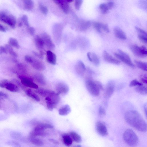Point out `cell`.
<instances>
[{"mask_svg": "<svg viewBox=\"0 0 147 147\" xmlns=\"http://www.w3.org/2000/svg\"><path fill=\"white\" fill-rule=\"evenodd\" d=\"M125 119L128 124L137 130L142 132L146 131V123L137 111L130 110L125 115Z\"/></svg>", "mask_w": 147, "mask_h": 147, "instance_id": "1", "label": "cell"}, {"mask_svg": "<svg viewBox=\"0 0 147 147\" xmlns=\"http://www.w3.org/2000/svg\"><path fill=\"white\" fill-rule=\"evenodd\" d=\"M124 140L128 145L134 146L136 145L139 142L138 137L132 129H128L124 132L123 135Z\"/></svg>", "mask_w": 147, "mask_h": 147, "instance_id": "2", "label": "cell"}, {"mask_svg": "<svg viewBox=\"0 0 147 147\" xmlns=\"http://www.w3.org/2000/svg\"><path fill=\"white\" fill-rule=\"evenodd\" d=\"M85 85L88 92L92 95L95 96L100 95V90L95 81L93 80L90 78L88 77L86 81Z\"/></svg>", "mask_w": 147, "mask_h": 147, "instance_id": "3", "label": "cell"}, {"mask_svg": "<svg viewBox=\"0 0 147 147\" xmlns=\"http://www.w3.org/2000/svg\"><path fill=\"white\" fill-rule=\"evenodd\" d=\"M0 21L6 24L13 29L16 28L17 20L13 15L4 12H0Z\"/></svg>", "mask_w": 147, "mask_h": 147, "instance_id": "4", "label": "cell"}, {"mask_svg": "<svg viewBox=\"0 0 147 147\" xmlns=\"http://www.w3.org/2000/svg\"><path fill=\"white\" fill-rule=\"evenodd\" d=\"M130 49L133 54L136 57L141 58H144L147 56V50L144 46L140 47L137 45L130 46Z\"/></svg>", "mask_w": 147, "mask_h": 147, "instance_id": "5", "label": "cell"}, {"mask_svg": "<svg viewBox=\"0 0 147 147\" xmlns=\"http://www.w3.org/2000/svg\"><path fill=\"white\" fill-rule=\"evenodd\" d=\"M118 53H114V56L118 59L120 60L125 64L133 68L135 66L132 63L130 58L128 54L123 51L118 50Z\"/></svg>", "mask_w": 147, "mask_h": 147, "instance_id": "6", "label": "cell"}, {"mask_svg": "<svg viewBox=\"0 0 147 147\" xmlns=\"http://www.w3.org/2000/svg\"><path fill=\"white\" fill-rule=\"evenodd\" d=\"M43 40L45 45L51 50H54L55 48V46L51 39V36L46 33L42 34L41 36Z\"/></svg>", "mask_w": 147, "mask_h": 147, "instance_id": "7", "label": "cell"}, {"mask_svg": "<svg viewBox=\"0 0 147 147\" xmlns=\"http://www.w3.org/2000/svg\"><path fill=\"white\" fill-rule=\"evenodd\" d=\"M115 83L113 80H110L107 83L105 91L104 97L108 99L113 94L115 89Z\"/></svg>", "mask_w": 147, "mask_h": 147, "instance_id": "8", "label": "cell"}, {"mask_svg": "<svg viewBox=\"0 0 147 147\" xmlns=\"http://www.w3.org/2000/svg\"><path fill=\"white\" fill-rule=\"evenodd\" d=\"M97 132L103 136H106L108 134L107 128L104 124L102 122H97L95 126Z\"/></svg>", "mask_w": 147, "mask_h": 147, "instance_id": "9", "label": "cell"}, {"mask_svg": "<svg viewBox=\"0 0 147 147\" xmlns=\"http://www.w3.org/2000/svg\"><path fill=\"white\" fill-rule=\"evenodd\" d=\"M57 93L60 95H65L67 94L69 91V88L68 85L64 82H60L56 86Z\"/></svg>", "mask_w": 147, "mask_h": 147, "instance_id": "10", "label": "cell"}, {"mask_svg": "<svg viewBox=\"0 0 147 147\" xmlns=\"http://www.w3.org/2000/svg\"><path fill=\"white\" fill-rule=\"evenodd\" d=\"M19 77L21 80L22 84L25 86L35 89L38 88V85L33 82L31 79L21 76Z\"/></svg>", "mask_w": 147, "mask_h": 147, "instance_id": "11", "label": "cell"}, {"mask_svg": "<svg viewBox=\"0 0 147 147\" xmlns=\"http://www.w3.org/2000/svg\"><path fill=\"white\" fill-rule=\"evenodd\" d=\"M35 91L41 96L45 97H51L57 94L53 90L44 88L38 89L36 90Z\"/></svg>", "mask_w": 147, "mask_h": 147, "instance_id": "12", "label": "cell"}, {"mask_svg": "<svg viewBox=\"0 0 147 147\" xmlns=\"http://www.w3.org/2000/svg\"><path fill=\"white\" fill-rule=\"evenodd\" d=\"M103 56L105 60L108 63L117 65L120 63L119 61L113 57L106 51L103 52Z\"/></svg>", "mask_w": 147, "mask_h": 147, "instance_id": "13", "label": "cell"}, {"mask_svg": "<svg viewBox=\"0 0 147 147\" xmlns=\"http://www.w3.org/2000/svg\"><path fill=\"white\" fill-rule=\"evenodd\" d=\"M114 5L112 2H109L106 3H102L100 5V9L102 13L105 14L107 13L108 11L111 9Z\"/></svg>", "mask_w": 147, "mask_h": 147, "instance_id": "14", "label": "cell"}, {"mask_svg": "<svg viewBox=\"0 0 147 147\" xmlns=\"http://www.w3.org/2000/svg\"><path fill=\"white\" fill-rule=\"evenodd\" d=\"M75 69L76 73L81 76L83 75L86 70V68L84 63L80 60L77 61Z\"/></svg>", "mask_w": 147, "mask_h": 147, "instance_id": "15", "label": "cell"}, {"mask_svg": "<svg viewBox=\"0 0 147 147\" xmlns=\"http://www.w3.org/2000/svg\"><path fill=\"white\" fill-rule=\"evenodd\" d=\"M46 54L47 61L52 65H55L57 63V56L55 54L51 51H47Z\"/></svg>", "mask_w": 147, "mask_h": 147, "instance_id": "16", "label": "cell"}, {"mask_svg": "<svg viewBox=\"0 0 147 147\" xmlns=\"http://www.w3.org/2000/svg\"><path fill=\"white\" fill-rule=\"evenodd\" d=\"M114 32L115 36L118 38L125 40L127 38L126 35L124 32L120 28L115 27L114 29Z\"/></svg>", "mask_w": 147, "mask_h": 147, "instance_id": "17", "label": "cell"}, {"mask_svg": "<svg viewBox=\"0 0 147 147\" xmlns=\"http://www.w3.org/2000/svg\"><path fill=\"white\" fill-rule=\"evenodd\" d=\"M31 64L33 67L37 70L43 71L45 69L44 65L41 62L37 59L33 58V61Z\"/></svg>", "mask_w": 147, "mask_h": 147, "instance_id": "18", "label": "cell"}, {"mask_svg": "<svg viewBox=\"0 0 147 147\" xmlns=\"http://www.w3.org/2000/svg\"><path fill=\"white\" fill-rule=\"evenodd\" d=\"M34 41L36 46L38 50H41L44 48V42L41 36L37 35L34 38Z\"/></svg>", "mask_w": 147, "mask_h": 147, "instance_id": "19", "label": "cell"}, {"mask_svg": "<svg viewBox=\"0 0 147 147\" xmlns=\"http://www.w3.org/2000/svg\"><path fill=\"white\" fill-rule=\"evenodd\" d=\"M53 126L51 124L46 123H40L38 124L33 129L36 131H44L48 128H53Z\"/></svg>", "mask_w": 147, "mask_h": 147, "instance_id": "20", "label": "cell"}, {"mask_svg": "<svg viewBox=\"0 0 147 147\" xmlns=\"http://www.w3.org/2000/svg\"><path fill=\"white\" fill-rule=\"evenodd\" d=\"M90 21L84 20H81L79 22L78 27L80 30L85 31L88 29L91 26Z\"/></svg>", "mask_w": 147, "mask_h": 147, "instance_id": "21", "label": "cell"}, {"mask_svg": "<svg viewBox=\"0 0 147 147\" xmlns=\"http://www.w3.org/2000/svg\"><path fill=\"white\" fill-rule=\"evenodd\" d=\"M23 3V8L24 10L29 11L32 10L34 6L32 0H22Z\"/></svg>", "mask_w": 147, "mask_h": 147, "instance_id": "22", "label": "cell"}, {"mask_svg": "<svg viewBox=\"0 0 147 147\" xmlns=\"http://www.w3.org/2000/svg\"><path fill=\"white\" fill-rule=\"evenodd\" d=\"M58 5L59 6L65 13L67 14L69 13V7L68 3L64 0H60Z\"/></svg>", "mask_w": 147, "mask_h": 147, "instance_id": "23", "label": "cell"}, {"mask_svg": "<svg viewBox=\"0 0 147 147\" xmlns=\"http://www.w3.org/2000/svg\"><path fill=\"white\" fill-rule=\"evenodd\" d=\"M71 111L70 106L68 105H66L63 106L59 109V113L61 116H66L71 112Z\"/></svg>", "mask_w": 147, "mask_h": 147, "instance_id": "24", "label": "cell"}, {"mask_svg": "<svg viewBox=\"0 0 147 147\" xmlns=\"http://www.w3.org/2000/svg\"><path fill=\"white\" fill-rule=\"evenodd\" d=\"M34 78L38 83L42 85H45L46 81L44 75L40 73L35 74Z\"/></svg>", "mask_w": 147, "mask_h": 147, "instance_id": "25", "label": "cell"}, {"mask_svg": "<svg viewBox=\"0 0 147 147\" xmlns=\"http://www.w3.org/2000/svg\"><path fill=\"white\" fill-rule=\"evenodd\" d=\"M62 136L65 144L67 146H70L73 143V140L71 136L67 134H64Z\"/></svg>", "mask_w": 147, "mask_h": 147, "instance_id": "26", "label": "cell"}, {"mask_svg": "<svg viewBox=\"0 0 147 147\" xmlns=\"http://www.w3.org/2000/svg\"><path fill=\"white\" fill-rule=\"evenodd\" d=\"M134 62L138 67L143 71H147V63H146L136 60H135Z\"/></svg>", "mask_w": 147, "mask_h": 147, "instance_id": "27", "label": "cell"}, {"mask_svg": "<svg viewBox=\"0 0 147 147\" xmlns=\"http://www.w3.org/2000/svg\"><path fill=\"white\" fill-rule=\"evenodd\" d=\"M26 93L28 96L37 102H38L40 101L39 96L31 90L29 89L27 90Z\"/></svg>", "mask_w": 147, "mask_h": 147, "instance_id": "28", "label": "cell"}, {"mask_svg": "<svg viewBox=\"0 0 147 147\" xmlns=\"http://www.w3.org/2000/svg\"><path fill=\"white\" fill-rule=\"evenodd\" d=\"M30 141L33 144L37 146H41L44 144L42 140L36 138V136H31Z\"/></svg>", "mask_w": 147, "mask_h": 147, "instance_id": "29", "label": "cell"}, {"mask_svg": "<svg viewBox=\"0 0 147 147\" xmlns=\"http://www.w3.org/2000/svg\"><path fill=\"white\" fill-rule=\"evenodd\" d=\"M135 90L136 92L140 94L145 95L147 94V88L143 85L136 86Z\"/></svg>", "mask_w": 147, "mask_h": 147, "instance_id": "30", "label": "cell"}, {"mask_svg": "<svg viewBox=\"0 0 147 147\" xmlns=\"http://www.w3.org/2000/svg\"><path fill=\"white\" fill-rule=\"evenodd\" d=\"M91 62L96 67L98 66L100 64V61L99 58L97 55L94 53H91Z\"/></svg>", "mask_w": 147, "mask_h": 147, "instance_id": "31", "label": "cell"}, {"mask_svg": "<svg viewBox=\"0 0 147 147\" xmlns=\"http://www.w3.org/2000/svg\"><path fill=\"white\" fill-rule=\"evenodd\" d=\"M5 88L12 92H17L19 90V88L16 85L9 82L7 84Z\"/></svg>", "mask_w": 147, "mask_h": 147, "instance_id": "32", "label": "cell"}, {"mask_svg": "<svg viewBox=\"0 0 147 147\" xmlns=\"http://www.w3.org/2000/svg\"><path fill=\"white\" fill-rule=\"evenodd\" d=\"M70 135L73 140L76 142L79 143L81 142L82 140L81 136L77 133L74 132H71Z\"/></svg>", "mask_w": 147, "mask_h": 147, "instance_id": "33", "label": "cell"}, {"mask_svg": "<svg viewBox=\"0 0 147 147\" xmlns=\"http://www.w3.org/2000/svg\"><path fill=\"white\" fill-rule=\"evenodd\" d=\"M103 24L100 22H94L93 23L94 27L98 32L99 33H101L102 32Z\"/></svg>", "mask_w": 147, "mask_h": 147, "instance_id": "34", "label": "cell"}, {"mask_svg": "<svg viewBox=\"0 0 147 147\" xmlns=\"http://www.w3.org/2000/svg\"><path fill=\"white\" fill-rule=\"evenodd\" d=\"M8 43L11 46L14 47L17 49H19L20 47V45L18 41L15 38H10Z\"/></svg>", "mask_w": 147, "mask_h": 147, "instance_id": "35", "label": "cell"}, {"mask_svg": "<svg viewBox=\"0 0 147 147\" xmlns=\"http://www.w3.org/2000/svg\"><path fill=\"white\" fill-rule=\"evenodd\" d=\"M5 47L7 49L8 52L11 55L15 58H17V54L14 51L11 46L9 44H6L5 45Z\"/></svg>", "mask_w": 147, "mask_h": 147, "instance_id": "36", "label": "cell"}, {"mask_svg": "<svg viewBox=\"0 0 147 147\" xmlns=\"http://www.w3.org/2000/svg\"><path fill=\"white\" fill-rule=\"evenodd\" d=\"M83 0H75V7L77 10H79L83 2Z\"/></svg>", "mask_w": 147, "mask_h": 147, "instance_id": "37", "label": "cell"}, {"mask_svg": "<svg viewBox=\"0 0 147 147\" xmlns=\"http://www.w3.org/2000/svg\"><path fill=\"white\" fill-rule=\"evenodd\" d=\"M21 20L23 24H24L26 26L28 27H30L28 17L27 16L25 15H24L22 17Z\"/></svg>", "mask_w": 147, "mask_h": 147, "instance_id": "38", "label": "cell"}, {"mask_svg": "<svg viewBox=\"0 0 147 147\" xmlns=\"http://www.w3.org/2000/svg\"><path fill=\"white\" fill-rule=\"evenodd\" d=\"M143 85L142 83L139 82L136 79L132 80L130 83L129 86L130 87L137 86Z\"/></svg>", "mask_w": 147, "mask_h": 147, "instance_id": "39", "label": "cell"}, {"mask_svg": "<svg viewBox=\"0 0 147 147\" xmlns=\"http://www.w3.org/2000/svg\"><path fill=\"white\" fill-rule=\"evenodd\" d=\"M39 8L42 13L44 15H46L48 13V10L47 7L43 5L40 4Z\"/></svg>", "mask_w": 147, "mask_h": 147, "instance_id": "40", "label": "cell"}, {"mask_svg": "<svg viewBox=\"0 0 147 147\" xmlns=\"http://www.w3.org/2000/svg\"><path fill=\"white\" fill-rule=\"evenodd\" d=\"M98 113L99 116L101 118L104 117L106 115V111L104 108L100 106L99 109Z\"/></svg>", "mask_w": 147, "mask_h": 147, "instance_id": "41", "label": "cell"}, {"mask_svg": "<svg viewBox=\"0 0 147 147\" xmlns=\"http://www.w3.org/2000/svg\"><path fill=\"white\" fill-rule=\"evenodd\" d=\"M138 37L140 40L144 43H147V36L140 34L138 35Z\"/></svg>", "mask_w": 147, "mask_h": 147, "instance_id": "42", "label": "cell"}, {"mask_svg": "<svg viewBox=\"0 0 147 147\" xmlns=\"http://www.w3.org/2000/svg\"><path fill=\"white\" fill-rule=\"evenodd\" d=\"M135 28L139 34H141L147 36L146 32L144 30L137 27H135Z\"/></svg>", "mask_w": 147, "mask_h": 147, "instance_id": "43", "label": "cell"}, {"mask_svg": "<svg viewBox=\"0 0 147 147\" xmlns=\"http://www.w3.org/2000/svg\"><path fill=\"white\" fill-rule=\"evenodd\" d=\"M8 51L7 48L4 46H0V55L3 54H7Z\"/></svg>", "mask_w": 147, "mask_h": 147, "instance_id": "44", "label": "cell"}, {"mask_svg": "<svg viewBox=\"0 0 147 147\" xmlns=\"http://www.w3.org/2000/svg\"><path fill=\"white\" fill-rule=\"evenodd\" d=\"M140 6L142 9H147V3L144 0H141L140 2Z\"/></svg>", "mask_w": 147, "mask_h": 147, "instance_id": "45", "label": "cell"}, {"mask_svg": "<svg viewBox=\"0 0 147 147\" xmlns=\"http://www.w3.org/2000/svg\"><path fill=\"white\" fill-rule=\"evenodd\" d=\"M8 82L9 81L6 80H4L0 81V87L2 88H5Z\"/></svg>", "mask_w": 147, "mask_h": 147, "instance_id": "46", "label": "cell"}, {"mask_svg": "<svg viewBox=\"0 0 147 147\" xmlns=\"http://www.w3.org/2000/svg\"><path fill=\"white\" fill-rule=\"evenodd\" d=\"M25 60L27 63L31 64L33 61V58L31 57L28 56L26 55L25 57Z\"/></svg>", "mask_w": 147, "mask_h": 147, "instance_id": "47", "label": "cell"}, {"mask_svg": "<svg viewBox=\"0 0 147 147\" xmlns=\"http://www.w3.org/2000/svg\"><path fill=\"white\" fill-rule=\"evenodd\" d=\"M28 31L31 35L33 36L35 35V29L34 27H28Z\"/></svg>", "mask_w": 147, "mask_h": 147, "instance_id": "48", "label": "cell"}, {"mask_svg": "<svg viewBox=\"0 0 147 147\" xmlns=\"http://www.w3.org/2000/svg\"><path fill=\"white\" fill-rule=\"evenodd\" d=\"M141 80L143 83L146 84L147 83L146 74H144L143 75L141 76Z\"/></svg>", "mask_w": 147, "mask_h": 147, "instance_id": "49", "label": "cell"}, {"mask_svg": "<svg viewBox=\"0 0 147 147\" xmlns=\"http://www.w3.org/2000/svg\"><path fill=\"white\" fill-rule=\"evenodd\" d=\"M96 82L98 86V87L99 88L100 90H102L103 89V86L101 83L98 81H95Z\"/></svg>", "mask_w": 147, "mask_h": 147, "instance_id": "50", "label": "cell"}, {"mask_svg": "<svg viewBox=\"0 0 147 147\" xmlns=\"http://www.w3.org/2000/svg\"><path fill=\"white\" fill-rule=\"evenodd\" d=\"M33 53L34 55L36 56H37V57H38L39 58L42 59L43 58V55L42 53L41 52L40 53H38L36 52H33Z\"/></svg>", "mask_w": 147, "mask_h": 147, "instance_id": "51", "label": "cell"}, {"mask_svg": "<svg viewBox=\"0 0 147 147\" xmlns=\"http://www.w3.org/2000/svg\"><path fill=\"white\" fill-rule=\"evenodd\" d=\"M0 31L3 32H6V29L1 24H0Z\"/></svg>", "mask_w": 147, "mask_h": 147, "instance_id": "52", "label": "cell"}, {"mask_svg": "<svg viewBox=\"0 0 147 147\" xmlns=\"http://www.w3.org/2000/svg\"><path fill=\"white\" fill-rule=\"evenodd\" d=\"M8 96V95L2 91H0V97H4L7 98Z\"/></svg>", "mask_w": 147, "mask_h": 147, "instance_id": "53", "label": "cell"}, {"mask_svg": "<svg viewBox=\"0 0 147 147\" xmlns=\"http://www.w3.org/2000/svg\"><path fill=\"white\" fill-rule=\"evenodd\" d=\"M91 53L90 52H89L87 54V56L88 58V59L89 60L90 62H91Z\"/></svg>", "mask_w": 147, "mask_h": 147, "instance_id": "54", "label": "cell"}, {"mask_svg": "<svg viewBox=\"0 0 147 147\" xmlns=\"http://www.w3.org/2000/svg\"><path fill=\"white\" fill-rule=\"evenodd\" d=\"M144 112L145 113L146 116L147 114V104H144Z\"/></svg>", "mask_w": 147, "mask_h": 147, "instance_id": "55", "label": "cell"}, {"mask_svg": "<svg viewBox=\"0 0 147 147\" xmlns=\"http://www.w3.org/2000/svg\"><path fill=\"white\" fill-rule=\"evenodd\" d=\"M50 141H51L52 142H53V143H55V144H57L58 143V142L56 140H54V139H51V140H50Z\"/></svg>", "mask_w": 147, "mask_h": 147, "instance_id": "56", "label": "cell"}, {"mask_svg": "<svg viewBox=\"0 0 147 147\" xmlns=\"http://www.w3.org/2000/svg\"><path fill=\"white\" fill-rule=\"evenodd\" d=\"M23 23L22 21H20L18 24V26L19 27H21L23 25Z\"/></svg>", "mask_w": 147, "mask_h": 147, "instance_id": "57", "label": "cell"}, {"mask_svg": "<svg viewBox=\"0 0 147 147\" xmlns=\"http://www.w3.org/2000/svg\"><path fill=\"white\" fill-rule=\"evenodd\" d=\"M53 1L57 4L58 5L60 0H53Z\"/></svg>", "mask_w": 147, "mask_h": 147, "instance_id": "58", "label": "cell"}, {"mask_svg": "<svg viewBox=\"0 0 147 147\" xmlns=\"http://www.w3.org/2000/svg\"><path fill=\"white\" fill-rule=\"evenodd\" d=\"M64 1L68 3H71L73 2L74 0H64Z\"/></svg>", "mask_w": 147, "mask_h": 147, "instance_id": "59", "label": "cell"}]
</instances>
